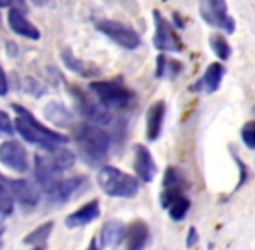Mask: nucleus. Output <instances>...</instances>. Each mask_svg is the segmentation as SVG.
I'll return each instance as SVG.
<instances>
[{"mask_svg": "<svg viewBox=\"0 0 255 250\" xmlns=\"http://www.w3.org/2000/svg\"><path fill=\"white\" fill-rule=\"evenodd\" d=\"M9 91V84H7L5 73H3V68L0 66V96H5Z\"/></svg>", "mask_w": 255, "mask_h": 250, "instance_id": "7c9ffc66", "label": "nucleus"}, {"mask_svg": "<svg viewBox=\"0 0 255 250\" xmlns=\"http://www.w3.org/2000/svg\"><path fill=\"white\" fill-rule=\"evenodd\" d=\"M127 237V226L120 221H108L101 230V244L106 249H117Z\"/></svg>", "mask_w": 255, "mask_h": 250, "instance_id": "f3484780", "label": "nucleus"}, {"mask_svg": "<svg viewBox=\"0 0 255 250\" xmlns=\"http://www.w3.org/2000/svg\"><path fill=\"white\" fill-rule=\"evenodd\" d=\"M182 70V64L167 56H158L156 59V77L158 78H172L177 77Z\"/></svg>", "mask_w": 255, "mask_h": 250, "instance_id": "4be33fe9", "label": "nucleus"}, {"mask_svg": "<svg viewBox=\"0 0 255 250\" xmlns=\"http://www.w3.org/2000/svg\"><path fill=\"white\" fill-rule=\"evenodd\" d=\"M189 209H191V202H189V198L186 195L175 198L174 202L167 207L168 216H170L174 221H182V219H184L186 214L189 212Z\"/></svg>", "mask_w": 255, "mask_h": 250, "instance_id": "393cba45", "label": "nucleus"}, {"mask_svg": "<svg viewBox=\"0 0 255 250\" xmlns=\"http://www.w3.org/2000/svg\"><path fill=\"white\" fill-rule=\"evenodd\" d=\"M77 144L84 158L98 163L110 153L111 135L98 125H80L77 130Z\"/></svg>", "mask_w": 255, "mask_h": 250, "instance_id": "f03ea898", "label": "nucleus"}, {"mask_svg": "<svg viewBox=\"0 0 255 250\" xmlns=\"http://www.w3.org/2000/svg\"><path fill=\"white\" fill-rule=\"evenodd\" d=\"M98 184L106 195L115 198H132L139 191V181L117 167L106 165L98 172Z\"/></svg>", "mask_w": 255, "mask_h": 250, "instance_id": "7ed1b4c3", "label": "nucleus"}, {"mask_svg": "<svg viewBox=\"0 0 255 250\" xmlns=\"http://www.w3.org/2000/svg\"><path fill=\"white\" fill-rule=\"evenodd\" d=\"M7 21H9L10 30L16 31V33L21 35V37L30 38V40H38V38H40V31H38V28L35 26L33 23H30L17 7H10Z\"/></svg>", "mask_w": 255, "mask_h": 250, "instance_id": "2eb2a0df", "label": "nucleus"}, {"mask_svg": "<svg viewBox=\"0 0 255 250\" xmlns=\"http://www.w3.org/2000/svg\"><path fill=\"white\" fill-rule=\"evenodd\" d=\"M101 210H99V202L98 200H91L89 203H85L84 207L73 212L71 216L66 217V226L68 228H80L85 224L92 223L94 219H98Z\"/></svg>", "mask_w": 255, "mask_h": 250, "instance_id": "a211bd4d", "label": "nucleus"}, {"mask_svg": "<svg viewBox=\"0 0 255 250\" xmlns=\"http://www.w3.org/2000/svg\"><path fill=\"white\" fill-rule=\"evenodd\" d=\"M198 244V233H196V228H191L188 233V240H186V245L188 247H195Z\"/></svg>", "mask_w": 255, "mask_h": 250, "instance_id": "2f4dec72", "label": "nucleus"}, {"mask_svg": "<svg viewBox=\"0 0 255 250\" xmlns=\"http://www.w3.org/2000/svg\"><path fill=\"white\" fill-rule=\"evenodd\" d=\"M52 153V160L54 163L57 165V169L61 170V172H64V170H68L70 167H73L75 163V155L71 151H68V149H54Z\"/></svg>", "mask_w": 255, "mask_h": 250, "instance_id": "bb28decb", "label": "nucleus"}, {"mask_svg": "<svg viewBox=\"0 0 255 250\" xmlns=\"http://www.w3.org/2000/svg\"><path fill=\"white\" fill-rule=\"evenodd\" d=\"M7 193L10 195L12 200H17L21 205L24 207H35L40 200V193L31 183L24 179H9V186H7Z\"/></svg>", "mask_w": 255, "mask_h": 250, "instance_id": "f8f14e48", "label": "nucleus"}, {"mask_svg": "<svg viewBox=\"0 0 255 250\" xmlns=\"http://www.w3.org/2000/svg\"><path fill=\"white\" fill-rule=\"evenodd\" d=\"M0 5H2V7H7V5H10V2H9V0H0Z\"/></svg>", "mask_w": 255, "mask_h": 250, "instance_id": "f704fd0d", "label": "nucleus"}, {"mask_svg": "<svg viewBox=\"0 0 255 250\" xmlns=\"http://www.w3.org/2000/svg\"><path fill=\"white\" fill-rule=\"evenodd\" d=\"M200 16L210 26L222 30L224 33H235L236 23L228 14V3L222 0H203L200 3Z\"/></svg>", "mask_w": 255, "mask_h": 250, "instance_id": "39448f33", "label": "nucleus"}, {"mask_svg": "<svg viewBox=\"0 0 255 250\" xmlns=\"http://www.w3.org/2000/svg\"><path fill=\"white\" fill-rule=\"evenodd\" d=\"M98 30L125 49H137L141 45V37H139L137 31L128 26V24L120 23V21H113V19L99 21Z\"/></svg>", "mask_w": 255, "mask_h": 250, "instance_id": "0eeeda50", "label": "nucleus"}, {"mask_svg": "<svg viewBox=\"0 0 255 250\" xmlns=\"http://www.w3.org/2000/svg\"><path fill=\"white\" fill-rule=\"evenodd\" d=\"M87 250H99V247H98V242H96V240H91V244H89Z\"/></svg>", "mask_w": 255, "mask_h": 250, "instance_id": "72a5a7b5", "label": "nucleus"}, {"mask_svg": "<svg viewBox=\"0 0 255 250\" xmlns=\"http://www.w3.org/2000/svg\"><path fill=\"white\" fill-rule=\"evenodd\" d=\"M7 186H9V179L0 174V193H7Z\"/></svg>", "mask_w": 255, "mask_h": 250, "instance_id": "473e14b6", "label": "nucleus"}, {"mask_svg": "<svg viewBox=\"0 0 255 250\" xmlns=\"http://www.w3.org/2000/svg\"><path fill=\"white\" fill-rule=\"evenodd\" d=\"M87 183L84 176H77V177H71V179H59L54 186L49 189L47 193V198L51 200L52 203H63L66 200H70L75 193L80 191V188Z\"/></svg>", "mask_w": 255, "mask_h": 250, "instance_id": "ddd939ff", "label": "nucleus"}, {"mask_svg": "<svg viewBox=\"0 0 255 250\" xmlns=\"http://www.w3.org/2000/svg\"><path fill=\"white\" fill-rule=\"evenodd\" d=\"M165 120V103L156 101L148 108L146 113V135L148 141H156L161 134V127H163Z\"/></svg>", "mask_w": 255, "mask_h": 250, "instance_id": "dca6fc26", "label": "nucleus"}, {"mask_svg": "<svg viewBox=\"0 0 255 250\" xmlns=\"http://www.w3.org/2000/svg\"><path fill=\"white\" fill-rule=\"evenodd\" d=\"M54 224L49 221V223H44L42 226H38L37 230H33L30 235H26V238H24V244L26 245H33V247H40V245H44L45 242H47V238L51 237V231H52Z\"/></svg>", "mask_w": 255, "mask_h": 250, "instance_id": "5701e85b", "label": "nucleus"}, {"mask_svg": "<svg viewBox=\"0 0 255 250\" xmlns=\"http://www.w3.org/2000/svg\"><path fill=\"white\" fill-rule=\"evenodd\" d=\"M254 113H255V108H254Z\"/></svg>", "mask_w": 255, "mask_h": 250, "instance_id": "e433bc0d", "label": "nucleus"}, {"mask_svg": "<svg viewBox=\"0 0 255 250\" xmlns=\"http://www.w3.org/2000/svg\"><path fill=\"white\" fill-rule=\"evenodd\" d=\"M14 210V200L10 198L9 193H0V214L2 216H10Z\"/></svg>", "mask_w": 255, "mask_h": 250, "instance_id": "c85d7f7f", "label": "nucleus"}, {"mask_svg": "<svg viewBox=\"0 0 255 250\" xmlns=\"http://www.w3.org/2000/svg\"><path fill=\"white\" fill-rule=\"evenodd\" d=\"M71 96L75 98V103H77V108L82 115L87 120L94 122L96 125H106L111 122V115L106 108L98 101V99L91 98L89 94H85L82 89L78 87H71Z\"/></svg>", "mask_w": 255, "mask_h": 250, "instance_id": "6e6552de", "label": "nucleus"}, {"mask_svg": "<svg viewBox=\"0 0 255 250\" xmlns=\"http://www.w3.org/2000/svg\"><path fill=\"white\" fill-rule=\"evenodd\" d=\"M148 237H149V230L142 221L130 224L127 228V237H125V240L128 244L127 250H144L146 244H148Z\"/></svg>", "mask_w": 255, "mask_h": 250, "instance_id": "aec40b11", "label": "nucleus"}, {"mask_svg": "<svg viewBox=\"0 0 255 250\" xmlns=\"http://www.w3.org/2000/svg\"><path fill=\"white\" fill-rule=\"evenodd\" d=\"M14 132V124L5 112L0 110V135H10Z\"/></svg>", "mask_w": 255, "mask_h": 250, "instance_id": "c756f323", "label": "nucleus"}, {"mask_svg": "<svg viewBox=\"0 0 255 250\" xmlns=\"http://www.w3.org/2000/svg\"><path fill=\"white\" fill-rule=\"evenodd\" d=\"M153 21H154V37H153L154 47L160 52L181 51V38H179L175 28L158 10H153Z\"/></svg>", "mask_w": 255, "mask_h": 250, "instance_id": "423d86ee", "label": "nucleus"}, {"mask_svg": "<svg viewBox=\"0 0 255 250\" xmlns=\"http://www.w3.org/2000/svg\"><path fill=\"white\" fill-rule=\"evenodd\" d=\"M0 162L16 172H26L30 169L26 149L17 141H5L0 144Z\"/></svg>", "mask_w": 255, "mask_h": 250, "instance_id": "9d476101", "label": "nucleus"}, {"mask_svg": "<svg viewBox=\"0 0 255 250\" xmlns=\"http://www.w3.org/2000/svg\"><path fill=\"white\" fill-rule=\"evenodd\" d=\"M226 68L221 63H212L208 64V68L205 70L203 77L193 85V91L203 92V94H214L219 87H221V82L224 78Z\"/></svg>", "mask_w": 255, "mask_h": 250, "instance_id": "4468645a", "label": "nucleus"}, {"mask_svg": "<svg viewBox=\"0 0 255 250\" xmlns=\"http://www.w3.org/2000/svg\"><path fill=\"white\" fill-rule=\"evenodd\" d=\"M12 110L17 113V119L14 122V128L21 134V137L26 139L31 144L42 146L47 151H54L57 149L59 144H66L70 139L68 135L59 134L57 130L45 127L28 112L26 108H23L21 105H12Z\"/></svg>", "mask_w": 255, "mask_h": 250, "instance_id": "f257e3e1", "label": "nucleus"}, {"mask_svg": "<svg viewBox=\"0 0 255 250\" xmlns=\"http://www.w3.org/2000/svg\"><path fill=\"white\" fill-rule=\"evenodd\" d=\"M45 117L51 120L52 124H57L61 127H66L73 122V117H71L70 110L64 108L61 103H49L47 108H45Z\"/></svg>", "mask_w": 255, "mask_h": 250, "instance_id": "412c9836", "label": "nucleus"}, {"mask_svg": "<svg viewBox=\"0 0 255 250\" xmlns=\"http://www.w3.org/2000/svg\"><path fill=\"white\" fill-rule=\"evenodd\" d=\"M134 170L137 174V181L142 183H151L156 176V163L144 144L134 146Z\"/></svg>", "mask_w": 255, "mask_h": 250, "instance_id": "9b49d317", "label": "nucleus"}, {"mask_svg": "<svg viewBox=\"0 0 255 250\" xmlns=\"http://www.w3.org/2000/svg\"><path fill=\"white\" fill-rule=\"evenodd\" d=\"M186 177L182 176V172L175 167H168L165 170V176H163V189H181L184 191L186 189Z\"/></svg>", "mask_w": 255, "mask_h": 250, "instance_id": "b1692460", "label": "nucleus"}, {"mask_svg": "<svg viewBox=\"0 0 255 250\" xmlns=\"http://www.w3.org/2000/svg\"><path fill=\"white\" fill-rule=\"evenodd\" d=\"M91 91L106 110H124L134 103L135 94L118 80H104L91 84Z\"/></svg>", "mask_w": 255, "mask_h": 250, "instance_id": "20e7f679", "label": "nucleus"}, {"mask_svg": "<svg viewBox=\"0 0 255 250\" xmlns=\"http://www.w3.org/2000/svg\"><path fill=\"white\" fill-rule=\"evenodd\" d=\"M63 61L71 71L78 73L80 77L92 78L101 73V70H99L96 64L87 63V61H84V59H78L77 56H73V52H70V51H63Z\"/></svg>", "mask_w": 255, "mask_h": 250, "instance_id": "6ab92c4d", "label": "nucleus"}, {"mask_svg": "<svg viewBox=\"0 0 255 250\" xmlns=\"http://www.w3.org/2000/svg\"><path fill=\"white\" fill-rule=\"evenodd\" d=\"M242 141L245 142L247 148L255 149V122H247L242 128Z\"/></svg>", "mask_w": 255, "mask_h": 250, "instance_id": "cd10ccee", "label": "nucleus"}, {"mask_svg": "<svg viewBox=\"0 0 255 250\" xmlns=\"http://www.w3.org/2000/svg\"><path fill=\"white\" fill-rule=\"evenodd\" d=\"M35 250H40V249H35Z\"/></svg>", "mask_w": 255, "mask_h": 250, "instance_id": "c9c22d12", "label": "nucleus"}, {"mask_svg": "<svg viewBox=\"0 0 255 250\" xmlns=\"http://www.w3.org/2000/svg\"><path fill=\"white\" fill-rule=\"evenodd\" d=\"M61 174L63 172L54 163L52 155H47V153L35 155V179L44 188V191H49L61 179Z\"/></svg>", "mask_w": 255, "mask_h": 250, "instance_id": "1a4fd4ad", "label": "nucleus"}, {"mask_svg": "<svg viewBox=\"0 0 255 250\" xmlns=\"http://www.w3.org/2000/svg\"><path fill=\"white\" fill-rule=\"evenodd\" d=\"M210 47L221 61H228L229 56H231V47H229L228 40L219 33H214L210 37Z\"/></svg>", "mask_w": 255, "mask_h": 250, "instance_id": "a878e982", "label": "nucleus"}]
</instances>
